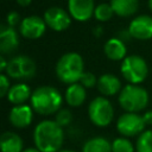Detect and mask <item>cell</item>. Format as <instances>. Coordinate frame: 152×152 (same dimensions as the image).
<instances>
[{
  "instance_id": "1",
  "label": "cell",
  "mask_w": 152,
  "mask_h": 152,
  "mask_svg": "<svg viewBox=\"0 0 152 152\" xmlns=\"http://www.w3.org/2000/svg\"><path fill=\"white\" fill-rule=\"evenodd\" d=\"M64 141V131L55 120H43L33 129V142L40 152H58Z\"/></svg>"
},
{
  "instance_id": "2",
  "label": "cell",
  "mask_w": 152,
  "mask_h": 152,
  "mask_svg": "<svg viewBox=\"0 0 152 152\" xmlns=\"http://www.w3.org/2000/svg\"><path fill=\"white\" fill-rule=\"evenodd\" d=\"M63 97L61 93L51 86L37 87L31 95L30 103L32 109L40 115L56 114L62 107Z\"/></svg>"
},
{
  "instance_id": "3",
  "label": "cell",
  "mask_w": 152,
  "mask_h": 152,
  "mask_svg": "<svg viewBox=\"0 0 152 152\" xmlns=\"http://www.w3.org/2000/svg\"><path fill=\"white\" fill-rule=\"evenodd\" d=\"M84 72V62L80 53L66 52L56 63V75L58 80L66 84L80 82Z\"/></svg>"
},
{
  "instance_id": "4",
  "label": "cell",
  "mask_w": 152,
  "mask_h": 152,
  "mask_svg": "<svg viewBox=\"0 0 152 152\" xmlns=\"http://www.w3.org/2000/svg\"><path fill=\"white\" fill-rule=\"evenodd\" d=\"M119 103L129 113H138L148 104V93L139 84H126L119 93Z\"/></svg>"
},
{
  "instance_id": "5",
  "label": "cell",
  "mask_w": 152,
  "mask_h": 152,
  "mask_svg": "<svg viewBox=\"0 0 152 152\" xmlns=\"http://www.w3.org/2000/svg\"><path fill=\"white\" fill-rule=\"evenodd\" d=\"M120 71L129 84H139L147 77L148 66L146 61L138 55H129L121 62Z\"/></svg>"
},
{
  "instance_id": "6",
  "label": "cell",
  "mask_w": 152,
  "mask_h": 152,
  "mask_svg": "<svg viewBox=\"0 0 152 152\" xmlns=\"http://www.w3.org/2000/svg\"><path fill=\"white\" fill-rule=\"evenodd\" d=\"M88 115L95 126L106 127L113 121L114 118L113 104L104 96H97L90 101L88 106Z\"/></svg>"
},
{
  "instance_id": "7",
  "label": "cell",
  "mask_w": 152,
  "mask_h": 152,
  "mask_svg": "<svg viewBox=\"0 0 152 152\" xmlns=\"http://www.w3.org/2000/svg\"><path fill=\"white\" fill-rule=\"evenodd\" d=\"M37 65L36 62L25 55H19L8 61L6 75L13 80H30L36 75Z\"/></svg>"
},
{
  "instance_id": "8",
  "label": "cell",
  "mask_w": 152,
  "mask_h": 152,
  "mask_svg": "<svg viewBox=\"0 0 152 152\" xmlns=\"http://www.w3.org/2000/svg\"><path fill=\"white\" fill-rule=\"evenodd\" d=\"M145 121L142 115L138 113L126 112L119 116L116 120V129L118 132L126 138L139 137L145 131Z\"/></svg>"
},
{
  "instance_id": "9",
  "label": "cell",
  "mask_w": 152,
  "mask_h": 152,
  "mask_svg": "<svg viewBox=\"0 0 152 152\" xmlns=\"http://www.w3.org/2000/svg\"><path fill=\"white\" fill-rule=\"evenodd\" d=\"M43 18L46 26L56 32H62L66 30L71 24V15L69 14V12L57 6L49 7L44 12Z\"/></svg>"
},
{
  "instance_id": "10",
  "label": "cell",
  "mask_w": 152,
  "mask_h": 152,
  "mask_svg": "<svg viewBox=\"0 0 152 152\" xmlns=\"http://www.w3.org/2000/svg\"><path fill=\"white\" fill-rule=\"evenodd\" d=\"M46 30V24L44 18L38 15H28L24 18L19 25V33L27 39L40 38Z\"/></svg>"
},
{
  "instance_id": "11",
  "label": "cell",
  "mask_w": 152,
  "mask_h": 152,
  "mask_svg": "<svg viewBox=\"0 0 152 152\" xmlns=\"http://www.w3.org/2000/svg\"><path fill=\"white\" fill-rule=\"evenodd\" d=\"M128 34L139 40L152 38V17L147 14L137 15L128 25Z\"/></svg>"
},
{
  "instance_id": "12",
  "label": "cell",
  "mask_w": 152,
  "mask_h": 152,
  "mask_svg": "<svg viewBox=\"0 0 152 152\" xmlns=\"http://www.w3.org/2000/svg\"><path fill=\"white\" fill-rule=\"evenodd\" d=\"M94 0H68V12L77 21H87L94 17Z\"/></svg>"
},
{
  "instance_id": "13",
  "label": "cell",
  "mask_w": 152,
  "mask_h": 152,
  "mask_svg": "<svg viewBox=\"0 0 152 152\" xmlns=\"http://www.w3.org/2000/svg\"><path fill=\"white\" fill-rule=\"evenodd\" d=\"M33 119V109L31 104H18L12 107L8 114L11 125L15 128H25L31 125Z\"/></svg>"
},
{
  "instance_id": "14",
  "label": "cell",
  "mask_w": 152,
  "mask_h": 152,
  "mask_svg": "<svg viewBox=\"0 0 152 152\" xmlns=\"http://www.w3.org/2000/svg\"><path fill=\"white\" fill-rule=\"evenodd\" d=\"M19 46V36L14 27L4 23L0 27V51L2 55L14 52Z\"/></svg>"
},
{
  "instance_id": "15",
  "label": "cell",
  "mask_w": 152,
  "mask_h": 152,
  "mask_svg": "<svg viewBox=\"0 0 152 152\" xmlns=\"http://www.w3.org/2000/svg\"><path fill=\"white\" fill-rule=\"evenodd\" d=\"M103 51L104 55L108 59L118 62V61H124L126 58V53H127V48L125 45V42L120 38L113 37L109 38L103 46Z\"/></svg>"
},
{
  "instance_id": "16",
  "label": "cell",
  "mask_w": 152,
  "mask_h": 152,
  "mask_svg": "<svg viewBox=\"0 0 152 152\" xmlns=\"http://www.w3.org/2000/svg\"><path fill=\"white\" fill-rule=\"evenodd\" d=\"M96 87L103 96H113V95L120 93L122 89L121 81L113 74L101 75L97 80Z\"/></svg>"
},
{
  "instance_id": "17",
  "label": "cell",
  "mask_w": 152,
  "mask_h": 152,
  "mask_svg": "<svg viewBox=\"0 0 152 152\" xmlns=\"http://www.w3.org/2000/svg\"><path fill=\"white\" fill-rule=\"evenodd\" d=\"M31 95H32V91H31L30 86L24 82H19V83L13 84L10 88L8 94H7V100L14 106L25 104V102L31 99Z\"/></svg>"
},
{
  "instance_id": "18",
  "label": "cell",
  "mask_w": 152,
  "mask_h": 152,
  "mask_svg": "<svg viewBox=\"0 0 152 152\" xmlns=\"http://www.w3.org/2000/svg\"><path fill=\"white\" fill-rule=\"evenodd\" d=\"M24 141L21 137L14 132H4L0 137L1 152H23Z\"/></svg>"
},
{
  "instance_id": "19",
  "label": "cell",
  "mask_w": 152,
  "mask_h": 152,
  "mask_svg": "<svg viewBox=\"0 0 152 152\" xmlns=\"http://www.w3.org/2000/svg\"><path fill=\"white\" fill-rule=\"evenodd\" d=\"M86 97H87L86 88L80 82L69 84V87L66 88L65 94H64V99L70 107L81 106L86 101Z\"/></svg>"
},
{
  "instance_id": "20",
  "label": "cell",
  "mask_w": 152,
  "mask_h": 152,
  "mask_svg": "<svg viewBox=\"0 0 152 152\" xmlns=\"http://www.w3.org/2000/svg\"><path fill=\"white\" fill-rule=\"evenodd\" d=\"M110 6L114 13L119 17H131L139 8V0H110Z\"/></svg>"
},
{
  "instance_id": "21",
  "label": "cell",
  "mask_w": 152,
  "mask_h": 152,
  "mask_svg": "<svg viewBox=\"0 0 152 152\" xmlns=\"http://www.w3.org/2000/svg\"><path fill=\"white\" fill-rule=\"evenodd\" d=\"M82 152H112V142L103 137H93L83 144Z\"/></svg>"
},
{
  "instance_id": "22",
  "label": "cell",
  "mask_w": 152,
  "mask_h": 152,
  "mask_svg": "<svg viewBox=\"0 0 152 152\" xmlns=\"http://www.w3.org/2000/svg\"><path fill=\"white\" fill-rule=\"evenodd\" d=\"M137 152H152V129H145L135 142Z\"/></svg>"
},
{
  "instance_id": "23",
  "label": "cell",
  "mask_w": 152,
  "mask_h": 152,
  "mask_svg": "<svg viewBox=\"0 0 152 152\" xmlns=\"http://www.w3.org/2000/svg\"><path fill=\"white\" fill-rule=\"evenodd\" d=\"M113 14H115V13H114L110 4H106V2H102V4L96 5L95 11H94L95 19L99 20V21H102V23L109 20L113 17Z\"/></svg>"
},
{
  "instance_id": "24",
  "label": "cell",
  "mask_w": 152,
  "mask_h": 152,
  "mask_svg": "<svg viewBox=\"0 0 152 152\" xmlns=\"http://www.w3.org/2000/svg\"><path fill=\"white\" fill-rule=\"evenodd\" d=\"M112 152H134V146L128 138L120 137L112 142Z\"/></svg>"
},
{
  "instance_id": "25",
  "label": "cell",
  "mask_w": 152,
  "mask_h": 152,
  "mask_svg": "<svg viewBox=\"0 0 152 152\" xmlns=\"http://www.w3.org/2000/svg\"><path fill=\"white\" fill-rule=\"evenodd\" d=\"M72 120V114L69 109L66 108H61L55 116V121L61 126V127H65L68 126Z\"/></svg>"
},
{
  "instance_id": "26",
  "label": "cell",
  "mask_w": 152,
  "mask_h": 152,
  "mask_svg": "<svg viewBox=\"0 0 152 152\" xmlns=\"http://www.w3.org/2000/svg\"><path fill=\"white\" fill-rule=\"evenodd\" d=\"M97 80H99V78H96V76H95L93 72H90V71H84L83 75H82V77H81V80H80V83H81L84 88H93L94 86L97 84Z\"/></svg>"
},
{
  "instance_id": "27",
  "label": "cell",
  "mask_w": 152,
  "mask_h": 152,
  "mask_svg": "<svg viewBox=\"0 0 152 152\" xmlns=\"http://www.w3.org/2000/svg\"><path fill=\"white\" fill-rule=\"evenodd\" d=\"M12 86L10 84V78L7 75L5 74H1L0 75V96L1 97H5L7 96L8 94V90Z\"/></svg>"
},
{
  "instance_id": "28",
  "label": "cell",
  "mask_w": 152,
  "mask_h": 152,
  "mask_svg": "<svg viewBox=\"0 0 152 152\" xmlns=\"http://www.w3.org/2000/svg\"><path fill=\"white\" fill-rule=\"evenodd\" d=\"M21 23V19H20V15L18 12L15 11H12V12H8L7 15H6V24L11 27H15L17 25H20Z\"/></svg>"
},
{
  "instance_id": "29",
  "label": "cell",
  "mask_w": 152,
  "mask_h": 152,
  "mask_svg": "<svg viewBox=\"0 0 152 152\" xmlns=\"http://www.w3.org/2000/svg\"><path fill=\"white\" fill-rule=\"evenodd\" d=\"M142 118H144V121H145L146 125H152V109L146 110V112L144 113Z\"/></svg>"
},
{
  "instance_id": "30",
  "label": "cell",
  "mask_w": 152,
  "mask_h": 152,
  "mask_svg": "<svg viewBox=\"0 0 152 152\" xmlns=\"http://www.w3.org/2000/svg\"><path fill=\"white\" fill-rule=\"evenodd\" d=\"M7 65H8V62L5 59V56L1 55V56H0V71H2V72L6 71Z\"/></svg>"
},
{
  "instance_id": "31",
  "label": "cell",
  "mask_w": 152,
  "mask_h": 152,
  "mask_svg": "<svg viewBox=\"0 0 152 152\" xmlns=\"http://www.w3.org/2000/svg\"><path fill=\"white\" fill-rule=\"evenodd\" d=\"M15 1H17V4H18L19 6H21V7H27V6H30L31 2H32V0H15Z\"/></svg>"
},
{
  "instance_id": "32",
  "label": "cell",
  "mask_w": 152,
  "mask_h": 152,
  "mask_svg": "<svg viewBox=\"0 0 152 152\" xmlns=\"http://www.w3.org/2000/svg\"><path fill=\"white\" fill-rule=\"evenodd\" d=\"M23 152H40L37 147H26L23 150Z\"/></svg>"
},
{
  "instance_id": "33",
  "label": "cell",
  "mask_w": 152,
  "mask_h": 152,
  "mask_svg": "<svg viewBox=\"0 0 152 152\" xmlns=\"http://www.w3.org/2000/svg\"><path fill=\"white\" fill-rule=\"evenodd\" d=\"M147 5H148V8H150V11L152 12V0H148V2H147Z\"/></svg>"
},
{
  "instance_id": "34",
  "label": "cell",
  "mask_w": 152,
  "mask_h": 152,
  "mask_svg": "<svg viewBox=\"0 0 152 152\" xmlns=\"http://www.w3.org/2000/svg\"><path fill=\"white\" fill-rule=\"evenodd\" d=\"M58 152H75V151H72V150H61Z\"/></svg>"
}]
</instances>
